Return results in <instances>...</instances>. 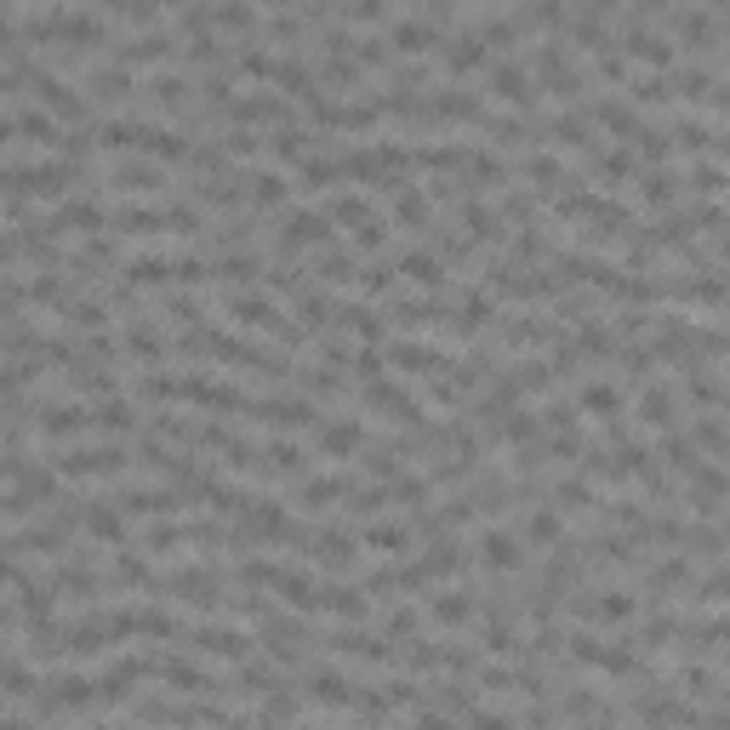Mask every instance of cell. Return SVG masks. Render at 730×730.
<instances>
[{
  "label": "cell",
  "mask_w": 730,
  "mask_h": 730,
  "mask_svg": "<svg viewBox=\"0 0 730 730\" xmlns=\"http://www.w3.org/2000/svg\"><path fill=\"white\" fill-rule=\"evenodd\" d=\"M634 617H639V594H628V588H599L594 623H634Z\"/></svg>",
  "instance_id": "6da1fadb"
}]
</instances>
